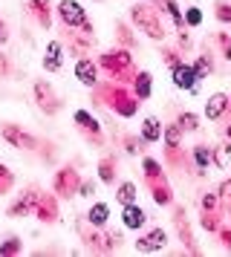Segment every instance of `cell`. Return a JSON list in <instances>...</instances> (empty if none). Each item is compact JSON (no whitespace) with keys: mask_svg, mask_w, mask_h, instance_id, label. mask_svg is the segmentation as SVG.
<instances>
[{"mask_svg":"<svg viewBox=\"0 0 231 257\" xmlns=\"http://www.w3.org/2000/svg\"><path fill=\"white\" fill-rule=\"evenodd\" d=\"M130 18H133V21H136V24L142 26L150 38H156V41H159V38H165L159 21H156V12H153L150 6H145V3H142V6H133V9H130Z\"/></svg>","mask_w":231,"mask_h":257,"instance_id":"cell-1","label":"cell"},{"mask_svg":"<svg viewBox=\"0 0 231 257\" xmlns=\"http://www.w3.org/2000/svg\"><path fill=\"white\" fill-rule=\"evenodd\" d=\"M173 84L179 87V90H191L196 93V84H199V75L191 64H176L173 67Z\"/></svg>","mask_w":231,"mask_h":257,"instance_id":"cell-2","label":"cell"},{"mask_svg":"<svg viewBox=\"0 0 231 257\" xmlns=\"http://www.w3.org/2000/svg\"><path fill=\"white\" fill-rule=\"evenodd\" d=\"M58 15H61V21H64L67 26H81L84 21H87L81 3H75V0H64V3L58 6Z\"/></svg>","mask_w":231,"mask_h":257,"instance_id":"cell-3","label":"cell"},{"mask_svg":"<svg viewBox=\"0 0 231 257\" xmlns=\"http://www.w3.org/2000/svg\"><path fill=\"white\" fill-rule=\"evenodd\" d=\"M231 107V101H228V95L225 93H214L211 98H208V104H205V116L214 121V118H219L225 110Z\"/></svg>","mask_w":231,"mask_h":257,"instance_id":"cell-4","label":"cell"},{"mask_svg":"<svg viewBox=\"0 0 231 257\" xmlns=\"http://www.w3.org/2000/svg\"><path fill=\"white\" fill-rule=\"evenodd\" d=\"M35 95H38V101H41V110H46V113H55L58 107V98L52 95V90H49V84H44V81H38L35 84Z\"/></svg>","mask_w":231,"mask_h":257,"instance_id":"cell-5","label":"cell"},{"mask_svg":"<svg viewBox=\"0 0 231 257\" xmlns=\"http://www.w3.org/2000/svg\"><path fill=\"white\" fill-rule=\"evenodd\" d=\"M3 139L12 142L15 148H35L32 136H26V133H23L21 127H15V124H6V127H3Z\"/></svg>","mask_w":231,"mask_h":257,"instance_id":"cell-6","label":"cell"},{"mask_svg":"<svg viewBox=\"0 0 231 257\" xmlns=\"http://www.w3.org/2000/svg\"><path fill=\"white\" fill-rule=\"evenodd\" d=\"M165 243H168L165 231L156 228V231H150L145 240H136V248H139V251H156V248H165Z\"/></svg>","mask_w":231,"mask_h":257,"instance_id":"cell-7","label":"cell"},{"mask_svg":"<svg viewBox=\"0 0 231 257\" xmlns=\"http://www.w3.org/2000/svg\"><path fill=\"white\" fill-rule=\"evenodd\" d=\"M75 185H78V176H75V171L64 168V171L58 174V179H55V191H58V194H72V191H75Z\"/></svg>","mask_w":231,"mask_h":257,"instance_id":"cell-8","label":"cell"},{"mask_svg":"<svg viewBox=\"0 0 231 257\" xmlns=\"http://www.w3.org/2000/svg\"><path fill=\"white\" fill-rule=\"evenodd\" d=\"M145 220H148V217H145V211L139 208L136 202H133V205H125V225L127 228H142Z\"/></svg>","mask_w":231,"mask_h":257,"instance_id":"cell-9","label":"cell"},{"mask_svg":"<svg viewBox=\"0 0 231 257\" xmlns=\"http://www.w3.org/2000/svg\"><path fill=\"white\" fill-rule=\"evenodd\" d=\"M75 75H78V81H81V84L92 87L98 72H95V64H92V61H78V67H75Z\"/></svg>","mask_w":231,"mask_h":257,"instance_id":"cell-10","label":"cell"},{"mask_svg":"<svg viewBox=\"0 0 231 257\" xmlns=\"http://www.w3.org/2000/svg\"><path fill=\"white\" fill-rule=\"evenodd\" d=\"M104 67H110L113 72L127 70V67H130V55H127V52H107V55H104Z\"/></svg>","mask_w":231,"mask_h":257,"instance_id":"cell-11","label":"cell"},{"mask_svg":"<svg viewBox=\"0 0 231 257\" xmlns=\"http://www.w3.org/2000/svg\"><path fill=\"white\" fill-rule=\"evenodd\" d=\"M44 67H46V70H58V67H61V44H58V41H52V44L46 47Z\"/></svg>","mask_w":231,"mask_h":257,"instance_id":"cell-12","label":"cell"},{"mask_svg":"<svg viewBox=\"0 0 231 257\" xmlns=\"http://www.w3.org/2000/svg\"><path fill=\"white\" fill-rule=\"evenodd\" d=\"M142 136H145V142H159L162 139V127L156 118H145L142 121Z\"/></svg>","mask_w":231,"mask_h":257,"instance_id":"cell-13","label":"cell"},{"mask_svg":"<svg viewBox=\"0 0 231 257\" xmlns=\"http://www.w3.org/2000/svg\"><path fill=\"white\" fill-rule=\"evenodd\" d=\"M107 217H110V208H107L104 202H95V205L90 208V214H87V220H90L92 225H104Z\"/></svg>","mask_w":231,"mask_h":257,"instance_id":"cell-14","label":"cell"},{"mask_svg":"<svg viewBox=\"0 0 231 257\" xmlns=\"http://www.w3.org/2000/svg\"><path fill=\"white\" fill-rule=\"evenodd\" d=\"M116 197H119L122 205H133V202H136V185H133V182H122V188H119Z\"/></svg>","mask_w":231,"mask_h":257,"instance_id":"cell-15","label":"cell"},{"mask_svg":"<svg viewBox=\"0 0 231 257\" xmlns=\"http://www.w3.org/2000/svg\"><path fill=\"white\" fill-rule=\"evenodd\" d=\"M38 217H41V220H49V222H55L58 217H55V202H52V199L46 197V199H41V205H38Z\"/></svg>","mask_w":231,"mask_h":257,"instance_id":"cell-16","label":"cell"},{"mask_svg":"<svg viewBox=\"0 0 231 257\" xmlns=\"http://www.w3.org/2000/svg\"><path fill=\"white\" fill-rule=\"evenodd\" d=\"M136 93H139V98H148L150 95V72H139L136 75Z\"/></svg>","mask_w":231,"mask_h":257,"instance_id":"cell-17","label":"cell"},{"mask_svg":"<svg viewBox=\"0 0 231 257\" xmlns=\"http://www.w3.org/2000/svg\"><path fill=\"white\" fill-rule=\"evenodd\" d=\"M165 15L173 21V26H182L185 24V18H182V12H179V6L173 3V0H165Z\"/></svg>","mask_w":231,"mask_h":257,"instance_id":"cell-18","label":"cell"},{"mask_svg":"<svg viewBox=\"0 0 231 257\" xmlns=\"http://www.w3.org/2000/svg\"><path fill=\"white\" fill-rule=\"evenodd\" d=\"M75 121H78L81 127H87V130H92V133H98V121L90 116V113H84V110H78L75 113Z\"/></svg>","mask_w":231,"mask_h":257,"instance_id":"cell-19","label":"cell"},{"mask_svg":"<svg viewBox=\"0 0 231 257\" xmlns=\"http://www.w3.org/2000/svg\"><path fill=\"white\" fill-rule=\"evenodd\" d=\"M179 133H182L179 124H171V127L165 130V142H168V148H179Z\"/></svg>","mask_w":231,"mask_h":257,"instance_id":"cell-20","label":"cell"},{"mask_svg":"<svg viewBox=\"0 0 231 257\" xmlns=\"http://www.w3.org/2000/svg\"><path fill=\"white\" fill-rule=\"evenodd\" d=\"M194 156H196V165H199V168H208V162H211V151H208L205 145H196Z\"/></svg>","mask_w":231,"mask_h":257,"instance_id":"cell-21","label":"cell"},{"mask_svg":"<svg viewBox=\"0 0 231 257\" xmlns=\"http://www.w3.org/2000/svg\"><path fill=\"white\" fill-rule=\"evenodd\" d=\"M179 127L182 130H196L199 127V118H196L194 113H182V116H179Z\"/></svg>","mask_w":231,"mask_h":257,"instance_id":"cell-22","label":"cell"},{"mask_svg":"<svg viewBox=\"0 0 231 257\" xmlns=\"http://www.w3.org/2000/svg\"><path fill=\"white\" fill-rule=\"evenodd\" d=\"M194 70H196V75H199V78H205L208 72H211V58H208V55H202V58L196 61Z\"/></svg>","mask_w":231,"mask_h":257,"instance_id":"cell-23","label":"cell"},{"mask_svg":"<svg viewBox=\"0 0 231 257\" xmlns=\"http://www.w3.org/2000/svg\"><path fill=\"white\" fill-rule=\"evenodd\" d=\"M228 156H231V145H219V148H217V165H219V168H225V165H228Z\"/></svg>","mask_w":231,"mask_h":257,"instance_id":"cell-24","label":"cell"},{"mask_svg":"<svg viewBox=\"0 0 231 257\" xmlns=\"http://www.w3.org/2000/svg\"><path fill=\"white\" fill-rule=\"evenodd\" d=\"M185 24L199 26L202 24V12H199V9H188V12H185Z\"/></svg>","mask_w":231,"mask_h":257,"instance_id":"cell-25","label":"cell"},{"mask_svg":"<svg viewBox=\"0 0 231 257\" xmlns=\"http://www.w3.org/2000/svg\"><path fill=\"white\" fill-rule=\"evenodd\" d=\"M101 179L104 182H113V159H104L101 162Z\"/></svg>","mask_w":231,"mask_h":257,"instance_id":"cell-26","label":"cell"},{"mask_svg":"<svg viewBox=\"0 0 231 257\" xmlns=\"http://www.w3.org/2000/svg\"><path fill=\"white\" fill-rule=\"evenodd\" d=\"M217 18L222 21V24H228L231 21V6L228 3H217Z\"/></svg>","mask_w":231,"mask_h":257,"instance_id":"cell-27","label":"cell"},{"mask_svg":"<svg viewBox=\"0 0 231 257\" xmlns=\"http://www.w3.org/2000/svg\"><path fill=\"white\" fill-rule=\"evenodd\" d=\"M153 199H156L159 205H168V202H171V191H168V188H156V194H153Z\"/></svg>","mask_w":231,"mask_h":257,"instance_id":"cell-28","label":"cell"},{"mask_svg":"<svg viewBox=\"0 0 231 257\" xmlns=\"http://www.w3.org/2000/svg\"><path fill=\"white\" fill-rule=\"evenodd\" d=\"M15 251H21V240H9L6 245H0V254H15Z\"/></svg>","mask_w":231,"mask_h":257,"instance_id":"cell-29","label":"cell"},{"mask_svg":"<svg viewBox=\"0 0 231 257\" xmlns=\"http://www.w3.org/2000/svg\"><path fill=\"white\" fill-rule=\"evenodd\" d=\"M202 208L214 211V208H217V197H214V194H205V197H202Z\"/></svg>","mask_w":231,"mask_h":257,"instance_id":"cell-30","label":"cell"},{"mask_svg":"<svg viewBox=\"0 0 231 257\" xmlns=\"http://www.w3.org/2000/svg\"><path fill=\"white\" fill-rule=\"evenodd\" d=\"M219 194H222V197L228 199V205H231V179H225V182L219 185Z\"/></svg>","mask_w":231,"mask_h":257,"instance_id":"cell-31","label":"cell"},{"mask_svg":"<svg viewBox=\"0 0 231 257\" xmlns=\"http://www.w3.org/2000/svg\"><path fill=\"white\" fill-rule=\"evenodd\" d=\"M219 44H222V52H225V58L231 61V41L225 35H219Z\"/></svg>","mask_w":231,"mask_h":257,"instance_id":"cell-32","label":"cell"},{"mask_svg":"<svg viewBox=\"0 0 231 257\" xmlns=\"http://www.w3.org/2000/svg\"><path fill=\"white\" fill-rule=\"evenodd\" d=\"M92 191H95V185H92V182H84V185H81V194H84V197H90Z\"/></svg>","mask_w":231,"mask_h":257,"instance_id":"cell-33","label":"cell"},{"mask_svg":"<svg viewBox=\"0 0 231 257\" xmlns=\"http://www.w3.org/2000/svg\"><path fill=\"white\" fill-rule=\"evenodd\" d=\"M6 38H9V35H6V24L0 21V44H6Z\"/></svg>","mask_w":231,"mask_h":257,"instance_id":"cell-34","label":"cell"},{"mask_svg":"<svg viewBox=\"0 0 231 257\" xmlns=\"http://www.w3.org/2000/svg\"><path fill=\"white\" fill-rule=\"evenodd\" d=\"M225 136H228V139H231V124H228V127H225Z\"/></svg>","mask_w":231,"mask_h":257,"instance_id":"cell-35","label":"cell"}]
</instances>
